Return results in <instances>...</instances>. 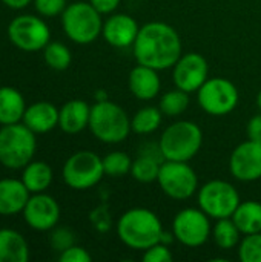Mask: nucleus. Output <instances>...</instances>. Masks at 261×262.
Instances as JSON below:
<instances>
[{
  "mask_svg": "<svg viewBox=\"0 0 261 262\" xmlns=\"http://www.w3.org/2000/svg\"><path fill=\"white\" fill-rule=\"evenodd\" d=\"M35 134L22 123L5 124L0 129V164L6 169H23L32 161Z\"/></svg>",
  "mask_w": 261,
  "mask_h": 262,
  "instance_id": "5",
  "label": "nucleus"
},
{
  "mask_svg": "<svg viewBox=\"0 0 261 262\" xmlns=\"http://www.w3.org/2000/svg\"><path fill=\"white\" fill-rule=\"evenodd\" d=\"M92 135L106 144H117L128 138L131 130V118L122 106L109 100L95 101L91 107L89 126Z\"/></svg>",
  "mask_w": 261,
  "mask_h": 262,
  "instance_id": "4",
  "label": "nucleus"
},
{
  "mask_svg": "<svg viewBox=\"0 0 261 262\" xmlns=\"http://www.w3.org/2000/svg\"><path fill=\"white\" fill-rule=\"evenodd\" d=\"M51 246L55 250L63 252L71 246H74V235L68 229H57L51 235Z\"/></svg>",
  "mask_w": 261,
  "mask_h": 262,
  "instance_id": "34",
  "label": "nucleus"
},
{
  "mask_svg": "<svg viewBox=\"0 0 261 262\" xmlns=\"http://www.w3.org/2000/svg\"><path fill=\"white\" fill-rule=\"evenodd\" d=\"M91 259H92L91 255L83 247H78L75 244L60 252V256H58L60 262H91Z\"/></svg>",
  "mask_w": 261,
  "mask_h": 262,
  "instance_id": "35",
  "label": "nucleus"
},
{
  "mask_svg": "<svg viewBox=\"0 0 261 262\" xmlns=\"http://www.w3.org/2000/svg\"><path fill=\"white\" fill-rule=\"evenodd\" d=\"M22 181L31 193H42L52 183V169L45 161H31L23 167Z\"/></svg>",
  "mask_w": 261,
  "mask_h": 262,
  "instance_id": "24",
  "label": "nucleus"
},
{
  "mask_svg": "<svg viewBox=\"0 0 261 262\" xmlns=\"http://www.w3.org/2000/svg\"><path fill=\"white\" fill-rule=\"evenodd\" d=\"M212 238L218 249L231 250L242 241V232L235 226L232 218H222L212 227Z\"/></svg>",
  "mask_w": 261,
  "mask_h": 262,
  "instance_id": "25",
  "label": "nucleus"
},
{
  "mask_svg": "<svg viewBox=\"0 0 261 262\" xmlns=\"http://www.w3.org/2000/svg\"><path fill=\"white\" fill-rule=\"evenodd\" d=\"M242 232V235H252L261 232V203L249 200L238 204L231 216Z\"/></svg>",
  "mask_w": 261,
  "mask_h": 262,
  "instance_id": "23",
  "label": "nucleus"
},
{
  "mask_svg": "<svg viewBox=\"0 0 261 262\" xmlns=\"http://www.w3.org/2000/svg\"><path fill=\"white\" fill-rule=\"evenodd\" d=\"M63 181L74 190H88L97 186L105 177L103 158L91 150H80L71 155L63 164Z\"/></svg>",
  "mask_w": 261,
  "mask_h": 262,
  "instance_id": "7",
  "label": "nucleus"
},
{
  "mask_svg": "<svg viewBox=\"0 0 261 262\" xmlns=\"http://www.w3.org/2000/svg\"><path fill=\"white\" fill-rule=\"evenodd\" d=\"M131 166L132 160L125 152H111L103 158V169L105 175L108 177L118 178L126 173H131Z\"/></svg>",
  "mask_w": 261,
  "mask_h": 262,
  "instance_id": "30",
  "label": "nucleus"
},
{
  "mask_svg": "<svg viewBox=\"0 0 261 262\" xmlns=\"http://www.w3.org/2000/svg\"><path fill=\"white\" fill-rule=\"evenodd\" d=\"M140 26L137 20L128 14H112L103 21L102 35L108 45L114 48H129L138 35Z\"/></svg>",
  "mask_w": 261,
  "mask_h": 262,
  "instance_id": "16",
  "label": "nucleus"
},
{
  "mask_svg": "<svg viewBox=\"0 0 261 262\" xmlns=\"http://www.w3.org/2000/svg\"><path fill=\"white\" fill-rule=\"evenodd\" d=\"M62 26L69 40L77 45H89L102 34L103 20L89 2H74L63 11Z\"/></svg>",
  "mask_w": 261,
  "mask_h": 262,
  "instance_id": "6",
  "label": "nucleus"
},
{
  "mask_svg": "<svg viewBox=\"0 0 261 262\" xmlns=\"http://www.w3.org/2000/svg\"><path fill=\"white\" fill-rule=\"evenodd\" d=\"M172 68V80L175 88L188 94L197 92L209 78V64L206 58L197 52L182 54Z\"/></svg>",
  "mask_w": 261,
  "mask_h": 262,
  "instance_id": "13",
  "label": "nucleus"
},
{
  "mask_svg": "<svg viewBox=\"0 0 261 262\" xmlns=\"http://www.w3.org/2000/svg\"><path fill=\"white\" fill-rule=\"evenodd\" d=\"M43 58L46 64L54 71H65L72 61L71 51L58 41H49L43 48Z\"/></svg>",
  "mask_w": 261,
  "mask_h": 262,
  "instance_id": "29",
  "label": "nucleus"
},
{
  "mask_svg": "<svg viewBox=\"0 0 261 262\" xmlns=\"http://www.w3.org/2000/svg\"><path fill=\"white\" fill-rule=\"evenodd\" d=\"M29 247L25 238L11 229L0 230V262H26Z\"/></svg>",
  "mask_w": 261,
  "mask_h": 262,
  "instance_id": "22",
  "label": "nucleus"
},
{
  "mask_svg": "<svg viewBox=\"0 0 261 262\" xmlns=\"http://www.w3.org/2000/svg\"><path fill=\"white\" fill-rule=\"evenodd\" d=\"M162 163L158 158L152 155H140L135 160H132L131 166V175L138 183H154L158 178Z\"/></svg>",
  "mask_w": 261,
  "mask_h": 262,
  "instance_id": "27",
  "label": "nucleus"
},
{
  "mask_svg": "<svg viewBox=\"0 0 261 262\" xmlns=\"http://www.w3.org/2000/svg\"><path fill=\"white\" fill-rule=\"evenodd\" d=\"M203 132L194 121L182 120L169 124L160 138L158 150L165 160L189 161L202 149Z\"/></svg>",
  "mask_w": 261,
  "mask_h": 262,
  "instance_id": "3",
  "label": "nucleus"
},
{
  "mask_svg": "<svg viewBox=\"0 0 261 262\" xmlns=\"http://www.w3.org/2000/svg\"><path fill=\"white\" fill-rule=\"evenodd\" d=\"M174 259L169 247L163 243H157L143 250V262H171Z\"/></svg>",
  "mask_w": 261,
  "mask_h": 262,
  "instance_id": "33",
  "label": "nucleus"
},
{
  "mask_svg": "<svg viewBox=\"0 0 261 262\" xmlns=\"http://www.w3.org/2000/svg\"><path fill=\"white\" fill-rule=\"evenodd\" d=\"M35 11L43 17H55L66 9V0H34Z\"/></svg>",
  "mask_w": 261,
  "mask_h": 262,
  "instance_id": "32",
  "label": "nucleus"
},
{
  "mask_svg": "<svg viewBox=\"0 0 261 262\" xmlns=\"http://www.w3.org/2000/svg\"><path fill=\"white\" fill-rule=\"evenodd\" d=\"M157 183L165 195L177 201L189 200L198 192V177L188 161L165 160Z\"/></svg>",
  "mask_w": 261,
  "mask_h": 262,
  "instance_id": "8",
  "label": "nucleus"
},
{
  "mask_svg": "<svg viewBox=\"0 0 261 262\" xmlns=\"http://www.w3.org/2000/svg\"><path fill=\"white\" fill-rule=\"evenodd\" d=\"M242 203L237 189L223 180H212L198 189V207L211 218H231Z\"/></svg>",
  "mask_w": 261,
  "mask_h": 262,
  "instance_id": "9",
  "label": "nucleus"
},
{
  "mask_svg": "<svg viewBox=\"0 0 261 262\" xmlns=\"http://www.w3.org/2000/svg\"><path fill=\"white\" fill-rule=\"evenodd\" d=\"M231 175L243 183L261 178V143L248 140L238 144L229 157Z\"/></svg>",
  "mask_w": 261,
  "mask_h": 262,
  "instance_id": "14",
  "label": "nucleus"
},
{
  "mask_svg": "<svg viewBox=\"0 0 261 262\" xmlns=\"http://www.w3.org/2000/svg\"><path fill=\"white\" fill-rule=\"evenodd\" d=\"M29 196L31 192L22 180H0V215L11 216L23 212Z\"/></svg>",
  "mask_w": 261,
  "mask_h": 262,
  "instance_id": "18",
  "label": "nucleus"
},
{
  "mask_svg": "<svg viewBox=\"0 0 261 262\" xmlns=\"http://www.w3.org/2000/svg\"><path fill=\"white\" fill-rule=\"evenodd\" d=\"M158 107L166 117H178L189 107V94L178 88L168 91L162 95Z\"/></svg>",
  "mask_w": 261,
  "mask_h": 262,
  "instance_id": "28",
  "label": "nucleus"
},
{
  "mask_svg": "<svg viewBox=\"0 0 261 262\" xmlns=\"http://www.w3.org/2000/svg\"><path fill=\"white\" fill-rule=\"evenodd\" d=\"M238 258L242 262H261V232L245 235L238 244Z\"/></svg>",
  "mask_w": 261,
  "mask_h": 262,
  "instance_id": "31",
  "label": "nucleus"
},
{
  "mask_svg": "<svg viewBox=\"0 0 261 262\" xmlns=\"http://www.w3.org/2000/svg\"><path fill=\"white\" fill-rule=\"evenodd\" d=\"M198 92V104L200 107L214 117H223L231 114L240 100L237 86L223 77L208 78Z\"/></svg>",
  "mask_w": 261,
  "mask_h": 262,
  "instance_id": "10",
  "label": "nucleus"
},
{
  "mask_svg": "<svg viewBox=\"0 0 261 262\" xmlns=\"http://www.w3.org/2000/svg\"><path fill=\"white\" fill-rule=\"evenodd\" d=\"M22 121L34 134H46L58 124V109L49 101H37L26 107Z\"/></svg>",
  "mask_w": 261,
  "mask_h": 262,
  "instance_id": "20",
  "label": "nucleus"
},
{
  "mask_svg": "<svg viewBox=\"0 0 261 262\" xmlns=\"http://www.w3.org/2000/svg\"><path fill=\"white\" fill-rule=\"evenodd\" d=\"M132 49L138 64L165 71L182 57V38L174 26L163 21H149L140 26Z\"/></svg>",
  "mask_w": 261,
  "mask_h": 262,
  "instance_id": "1",
  "label": "nucleus"
},
{
  "mask_svg": "<svg viewBox=\"0 0 261 262\" xmlns=\"http://www.w3.org/2000/svg\"><path fill=\"white\" fill-rule=\"evenodd\" d=\"M246 134H248L249 140L261 143V112L249 120V123L246 126Z\"/></svg>",
  "mask_w": 261,
  "mask_h": 262,
  "instance_id": "36",
  "label": "nucleus"
},
{
  "mask_svg": "<svg viewBox=\"0 0 261 262\" xmlns=\"http://www.w3.org/2000/svg\"><path fill=\"white\" fill-rule=\"evenodd\" d=\"M172 233L180 244L186 247H200L206 244L212 235L211 218L200 207L183 209L174 218Z\"/></svg>",
  "mask_w": 261,
  "mask_h": 262,
  "instance_id": "11",
  "label": "nucleus"
},
{
  "mask_svg": "<svg viewBox=\"0 0 261 262\" xmlns=\"http://www.w3.org/2000/svg\"><path fill=\"white\" fill-rule=\"evenodd\" d=\"M26 111L23 95L11 86L0 88V124H14L23 120Z\"/></svg>",
  "mask_w": 261,
  "mask_h": 262,
  "instance_id": "21",
  "label": "nucleus"
},
{
  "mask_svg": "<svg viewBox=\"0 0 261 262\" xmlns=\"http://www.w3.org/2000/svg\"><path fill=\"white\" fill-rule=\"evenodd\" d=\"M257 106H258V109H260L261 112V91L258 92V95H257Z\"/></svg>",
  "mask_w": 261,
  "mask_h": 262,
  "instance_id": "39",
  "label": "nucleus"
},
{
  "mask_svg": "<svg viewBox=\"0 0 261 262\" xmlns=\"http://www.w3.org/2000/svg\"><path fill=\"white\" fill-rule=\"evenodd\" d=\"M8 37L11 43L18 49L32 52L43 49L51 41V31L40 17L25 14L15 17L9 23Z\"/></svg>",
  "mask_w": 261,
  "mask_h": 262,
  "instance_id": "12",
  "label": "nucleus"
},
{
  "mask_svg": "<svg viewBox=\"0 0 261 262\" xmlns=\"http://www.w3.org/2000/svg\"><path fill=\"white\" fill-rule=\"evenodd\" d=\"M91 107L83 100H69L58 109V127L69 135L80 134L89 126Z\"/></svg>",
  "mask_w": 261,
  "mask_h": 262,
  "instance_id": "19",
  "label": "nucleus"
},
{
  "mask_svg": "<svg viewBox=\"0 0 261 262\" xmlns=\"http://www.w3.org/2000/svg\"><path fill=\"white\" fill-rule=\"evenodd\" d=\"M165 230L160 218L149 209L134 207L126 210L117 223V236L129 249L146 250L162 243Z\"/></svg>",
  "mask_w": 261,
  "mask_h": 262,
  "instance_id": "2",
  "label": "nucleus"
},
{
  "mask_svg": "<svg viewBox=\"0 0 261 262\" xmlns=\"http://www.w3.org/2000/svg\"><path fill=\"white\" fill-rule=\"evenodd\" d=\"M129 91L131 94L143 101L152 100L160 94L162 89V81L158 77V71L152 69L149 66L138 64L129 72L128 78Z\"/></svg>",
  "mask_w": 261,
  "mask_h": 262,
  "instance_id": "17",
  "label": "nucleus"
},
{
  "mask_svg": "<svg viewBox=\"0 0 261 262\" xmlns=\"http://www.w3.org/2000/svg\"><path fill=\"white\" fill-rule=\"evenodd\" d=\"M23 218L32 230L48 232L57 226L60 220V207L57 201L45 192L32 193L23 209Z\"/></svg>",
  "mask_w": 261,
  "mask_h": 262,
  "instance_id": "15",
  "label": "nucleus"
},
{
  "mask_svg": "<svg viewBox=\"0 0 261 262\" xmlns=\"http://www.w3.org/2000/svg\"><path fill=\"white\" fill-rule=\"evenodd\" d=\"M162 115L163 112L160 107L154 106H145L138 109L134 117L131 118V130L138 135H148L155 132L162 124Z\"/></svg>",
  "mask_w": 261,
  "mask_h": 262,
  "instance_id": "26",
  "label": "nucleus"
},
{
  "mask_svg": "<svg viewBox=\"0 0 261 262\" xmlns=\"http://www.w3.org/2000/svg\"><path fill=\"white\" fill-rule=\"evenodd\" d=\"M89 3L103 15V14H112L118 8L120 0H89Z\"/></svg>",
  "mask_w": 261,
  "mask_h": 262,
  "instance_id": "37",
  "label": "nucleus"
},
{
  "mask_svg": "<svg viewBox=\"0 0 261 262\" xmlns=\"http://www.w3.org/2000/svg\"><path fill=\"white\" fill-rule=\"evenodd\" d=\"M32 0H2L3 5H6L11 9H23L26 8Z\"/></svg>",
  "mask_w": 261,
  "mask_h": 262,
  "instance_id": "38",
  "label": "nucleus"
}]
</instances>
